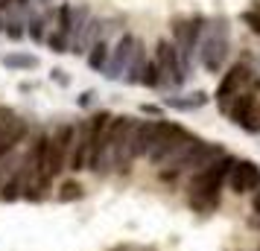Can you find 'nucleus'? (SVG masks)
Wrapping results in <instances>:
<instances>
[{
	"label": "nucleus",
	"instance_id": "obj_1",
	"mask_svg": "<svg viewBox=\"0 0 260 251\" xmlns=\"http://www.w3.org/2000/svg\"><path fill=\"white\" fill-rule=\"evenodd\" d=\"M234 161L237 158L231 152H225L219 161H213L211 167H205L190 175V184H187L190 210H196V213H213L219 207V193H222V184L228 178L231 167H234Z\"/></svg>",
	"mask_w": 260,
	"mask_h": 251
},
{
	"label": "nucleus",
	"instance_id": "obj_2",
	"mask_svg": "<svg viewBox=\"0 0 260 251\" xmlns=\"http://www.w3.org/2000/svg\"><path fill=\"white\" fill-rule=\"evenodd\" d=\"M196 53H199L202 67L208 73H213V76L225 67L228 53H231V38H228V21L225 18H216L211 26H205Z\"/></svg>",
	"mask_w": 260,
	"mask_h": 251
},
{
	"label": "nucleus",
	"instance_id": "obj_3",
	"mask_svg": "<svg viewBox=\"0 0 260 251\" xmlns=\"http://www.w3.org/2000/svg\"><path fill=\"white\" fill-rule=\"evenodd\" d=\"M73 129L76 123H59L47 134V149H44V164H41V178L53 181L68 169V152H71Z\"/></svg>",
	"mask_w": 260,
	"mask_h": 251
},
{
	"label": "nucleus",
	"instance_id": "obj_4",
	"mask_svg": "<svg viewBox=\"0 0 260 251\" xmlns=\"http://www.w3.org/2000/svg\"><path fill=\"white\" fill-rule=\"evenodd\" d=\"M225 155V149H222V144H208V140H202L199 137V144L190 149L187 155L178 161L176 167H167V169H158V178L164 181V184H176L184 172H199V169H205V167H211L213 161H219V158Z\"/></svg>",
	"mask_w": 260,
	"mask_h": 251
},
{
	"label": "nucleus",
	"instance_id": "obj_5",
	"mask_svg": "<svg viewBox=\"0 0 260 251\" xmlns=\"http://www.w3.org/2000/svg\"><path fill=\"white\" fill-rule=\"evenodd\" d=\"M205 18L202 15H193V18H178L176 26H173V47H176L178 59H181V67L190 73V59L193 53L199 50L202 32H205Z\"/></svg>",
	"mask_w": 260,
	"mask_h": 251
},
{
	"label": "nucleus",
	"instance_id": "obj_6",
	"mask_svg": "<svg viewBox=\"0 0 260 251\" xmlns=\"http://www.w3.org/2000/svg\"><path fill=\"white\" fill-rule=\"evenodd\" d=\"M187 137H190V132L184 129V126H178V123H167V120H158V129H155L152 146H149V152H146L149 164L161 167V164H164L167 158L173 155L178 146L187 140Z\"/></svg>",
	"mask_w": 260,
	"mask_h": 251
},
{
	"label": "nucleus",
	"instance_id": "obj_7",
	"mask_svg": "<svg viewBox=\"0 0 260 251\" xmlns=\"http://www.w3.org/2000/svg\"><path fill=\"white\" fill-rule=\"evenodd\" d=\"M155 64H158L161 85H164V88H173V91H178L181 85L187 82V70L181 67V59H178V53H176V47H173V41L161 38V41L155 44Z\"/></svg>",
	"mask_w": 260,
	"mask_h": 251
},
{
	"label": "nucleus",
	"instance_id": "obj_8",
	"mask_svg": "<svg viewBox=\"0 0 260 251\" xmlns=\"http://www.w3.org/2000/svg\"><path fill=\"white\" fill-rule=\"evenodd\" d=\"M225 181H228V187H231L237 196L260 190V164L251 161V158H237Z\"/></svg>",
	"mask_w": 260,
	"mask_h": 251
},
{
	"label": "nucleus",
	"instance_id": "obj_9",
	"mask_svg": "<svg viewBox=\"0 0 260 251\" xmlns=\"http://www.w3.org/2000/svg\"><path fill=\"white\" fill-rule=\"evenodd\" d=\"M135 41H138V38L132 35V32H123V35L117 38V44L108 53L106 70H103L106 79H111V82L123 79V73H126V67H129V61H132V53H135Z\"/></svg>",
	"mask_w": 260,
	"mask_h": 251
},
{
	"label": "nucleus",
	"instance_id": "obj_10",
	"mask_svg": "<svg viewBox=\"0 0 260 251\" xmlns=\"http://www.w3.org/2000/svg\"><path fill=\"white\" fill-rule=\"evenodd\" d=\"M248 82H251V67L243 64V61L231 64L228 73H222V82H219V88H216V102L225 108V102H228L231 96H237L240 91H246Z\"/></svg>",
	"mask_w": 260,
	"mask_h": 251
},
{
	"label": "nucleus",
	"instance_id": "obj_11",
	"mask_svg": "<svg viewBox=\"0 0 260 251\" xmlns=\"http://www.w3.org/2000/svg\"><path fill=\"white\" fill-rule=\"evenodd\" d=\"M88 152H91L88 120H79L76 129H73L71 152H68V169H71V172H82V169H88Z\"/></svg>",
	"mask_w": 260,
	"mask_h": 251
},
{
	"label": "nucleus",
	"instance_id": "obj_12",
	"mask_svg": "<svg viewBox=\"0 0 260 251\" xmlns=\"http://www.w3.org/2000/svg\"><path fill=\"white\" fill-rule=\"evenodd\" d=\"M155 129H158V120H135L129 132V158L138 161V158H146L149 146H152Z\"/></svg>",
	"mask_w": 260,
	"mask_h": 251
},
{
	"label": "nucleus",
	"instance_id": "obj_13",
	"mask_svg": "<svg viewBox=\"0 0 260 251\" xmlns=\"http://www.w3.org/2000/svg\"><path fill=\"white\" fill-rule=\"evenodd\" d=\"M26 137H29V123L21 120V117H12L3 129H0V158H6L12 149L26 144Z\"/></svg>",
	"mask_w": 260,
	"mask_h": 251
},
{
	"label": "nucleus",
	"instance_id": "obj_14",
	"mask_svg": "<svg viewBox=\"0 0 260 251\" xmlns=\"http://www.w3.org/2000/svg\"><path fill=\"white\" fill-rule=\"evenodd\" d=\"M234 102H225V114H228V120L234 123V126H240L243 129V123H246L248 117H251V111L257 108V96H254V91L248 88V91H240L237 96H231Z\"/></svg>",
	"mask_w": 260,
	"mask_h": 251
},
{
	"label": "nucleus",
	"instance_id": "obj_15",
	"mask_svg": "<svg viewBox=\"0 0 260 251\" xmlns=\"http://www.w3.org/2000/svg\"><path fill=\"white\" fill-rule=\"evenodd\" d=\"M211 96L205 91H196V94H187V96H167L164 99V108H173V111H196V108L208 105Z\"/></svg>",
	"mask_w": 260,
	"mask_h": 251
},
{
	"label": "nucleus",
	"instance_id": "obj_16",
	"mask_svg": "<svg viewBox=\"0 0 260 251\" xmlns=\"http://www.w3.org/2000/svg\"><path fill=\"white\" fill-rule=\"evenodd\" d=\"M143 64H146V50H143V41L138 38V41H135V53H132L129 67H126V73H123V82L126 85H141Z\"/></svg>",
	"mask_w": 260,
	"mask_h": 251
},
{
	"label": "nucleus",
	"instance_id": "obj_17",
	"mask_svg": "<svg viewBox=\"0 0 260 251\" xmlns=\"http://www.w3.org/2000/svg\"><path fill=\"white\" fill-rule=\"evenodd\" d=\"M108 53H111V47H108L106 38L94 41V44L88 47V67L96 70V73H103V70H106V64H108Z\"/></svg>",
	"mask_w": 260,
	"mask_h": 251
},
{
	"label": "nucleus",
	"instance_id": "obj_18",
	"mask_svg": "<svg viewBox=\"0 0 260 251\" xmlns=\"http://www.w3.org/2000/svg\"><path fill=\"white\" fill-rule=\"evenodd\" d=\"M0 61H3V67H9V70H36L38 64H41V59L32 56V53H6Z\"/></svg>",
	"mask_w": 260,
	"mask_h": 251
},
{
	"label": "nucleus",
	"instance_id": "obj_19",
	"mask_svg": "<svg viewBox=\"0 0 260 251\" xmlns=\"http://www.w3.org/2000/svg\"><path fill=\"white\" fill-rule=\"evenodd\" d=\"M82 196H85V187H82L76 178L64 181V184L59 187V193H56V199H59V202H64V204H68V202H76V199H82Z\"/></svg>",
	"mask_w": 260,
	"mask_h": 251
},
{
	"label": "nucleus",
	"instance_id": "obj_20",
	"mask_svg": "<svg viewBox=\"0 0 260 251\" xmlns=\"http://www.w3.org/2000/svg\"><path fill=\"white\" fill-rule=\"evenodd\" d=\"M71 26H73V6L71 3H61L56 9V29L71 38Z\"/></svg>",
	"mask_w": 260,
	"mask_h": 251
},
{
	"label": "nucleus",
	"instance_id": "obj_21",
	"mask_svg": "<svg viewBox=\"0 0 260 251\" xmlns=\"http://www.w3.org/2000/svg\"><path fill=\"white\" fill-rule=\"evenodd\" d=\"M141 85H143V88H161V73H158L155 59H146L143 73H141Z\"/></svg>",
	"mask_w": 260,
	"mask_h": 251
},
{
	"label": "nucleus",
	"instance_id": "obj_22",
	"mask_svg": "<svg viewBox=\"0 0 260 251\" xmlns=\"http://www.w3.org/2000/svg\"><path fill=\"white\" fill-rule=\"evenodd\" d=\"M44 41L50 44V50H53V53H71V38L64 35V32H59V29H53Z\"/></svg>",
	"mask_w": 260,
	"mask_h": 251
},
{
	"label": "nucleus",
	"instance_id": "obj_23",
	"mask_svg": "<svg viewBox=\"0 0 260 251\" xmlns=\"http://www.w3.org/2000/svg\"><path fill=\"white\" fill-rule=\"evenodd\" d=\"M44 26H47V21H44V18H41V15H32V18H29V24H26V32H29V38H32V41H36V44H41V41H44Z\"/></svg>",
	"mask_w": 260,
	"mask_h": 251
},
{
	"label": "nucleus",
	"instance_id": "obj_24",
	"mask_svg": "<svg viewBox=\"0 0 260 251\" xmlns=\"http://www.w3.org/2000/svg\"><path fill=\"white\" fill-rule=\"evenodd\" d=\"M240 21L254 32V35H260V12H254V9H246V12L240 15Z\"/></svg>",
	"mask_w": 260,
	"mask_h": 251
},
{
	"label": "nucleus",
	"instance_id": "obj_25",
	"mask_svg": "<svg viewBox=\"0 0 260 251\" xmlns=\"http://www.w3.org/2000/svg\"><path fill=\"white\" fill-rule=\"evenodd\" d=\"M3 32L12 38V41H18V38H24V24L21 21H9V24L3 26Z\"/></svg>",
	"mask_w": 260,
	"mask_h": 251
},
{
	"label": "nucleus",
	"instance_id": "obj_26",
	"mask_svg": "<svg viewBox=\"0 0 260 251\" xmlns=\"http://www.w3.org/2000/svg\"><path fill=\"white\" fill-rule=\"evenodd\" d=\"M50 79H53L56 85H61V88H68V85H71V79H68V73L61 70V67H53V70H50Z\"/></svg>",
	"mask_w": 260,
	"mask_h": 251
},
{
	"label": "nucleus",
	"instance_id": "obj_27",
	"mask_svg": "<svg viewBox=\"0 0 260 251\" xmlns=\"http://www.w3.org/2000/svg\"><path fill=\"white\" fill-rule=\"evenodd\" d=\"M96 99V91H85V94H79V99H76V105L79 108H91Z\"/></svg>",
	"mask_w": 260,
	"mask_h": 251
},
{
	"label": "nucleus",
	"instance_id": "obj_28",
	"mask_svg": "<svg viewBox=\"0 0 260 251\" xmlns=\"http://www.w3.org/2000/svg\"><path fill=\"white\" fill-rule=\"evenodd\" d=\"M141 114H146V117H152V120H161V105H146V102H143Z\"/></svg>",
	"mask_w": 260,
	"mask_h": 251
},
{
	"label": "nucleus",
	"instance_id": "obj_29",
	"mask_svg": "<svg viewBox=\"0 0 260 251\" xmlns=\"http://www.w3.org/2000/svg\"><path fill=\"white\" fill-rule=\"evenodd\" d=\"M12 117H15V111H9V108L0 105V129H3V126H6V123H9Z\"/></svg>",
	"mask_w": 260,
	"mask_h": 251
},
{
	"label": "nucleus",
	"instance_id": "obj_30",
	"mask_svg": "<svg viewBox=\"0 0 260 251\" xmlns=\"http://www.w3.org/2000/svg\"><path fill=\"white\" fill-rule=\"evenodd\" d=\"M251 210L260 216V190H254V196H251Z\"/></svg>",
	"mask_w": 260,
	"mask_h": 251
},
{
	"label": "nucleus",
	"instance_id": "obj_31",
	"mask_svg": "<svg viewBox=\"0 0 260 251\" xmlns=\"http://www.w3.org/2000/svg\"><path fill=\"white\" fill-rule=\"evenodd\" d=\"M248 228H254V231H260V216H248Z\"/></svg>",
	"mask_w": 260,
	"mask_h": 251
},
{
	"label": "nucleus",
	"instance_id": "obj_32",
	"mask_svg": "<svg viewBox=\"0 0 260 251\" xmlns=\"http://www.w3.org/2000/svg\"><path fill=\"white\" fill-rule=\"evenodd\" d=\"M32 88H36V85H29V82H21V85H18V91H21V94H29Z\"/></svg>",
	"mask_w": 260,
	"mask_h": 251
},
{
	"label": "nucleus",
	"instance_id": "obj_33",
	"mask_svg": "<svg viewBox=\"0 0 260 251\" xmlns=\"http://www.w3.org/2000/svg\"><path fill=\"white\" fill-rule=\"evenodd\" d=\"M18 6H21V9H26V6H29V0H18Z\"/></svg>",
	"mask_w": 260,
	"mask_h": 251
},
{
	"label": "nucleus",
	"instance_id": "obj_34",
	"mask_svg": "<svg viewBox=\"0 0 260 251\" xmlns=\"http://www.w3.org/2000/svg\"><path fill=\"white\" fill-rule=\"evenodd\" d=\"M0 29H3V18H0Z\"/></svg>",
	"mask_w": 260,
	"mask_h": 251
}]
</instances>
